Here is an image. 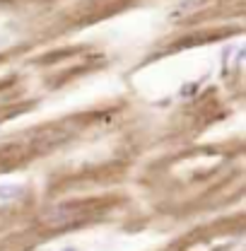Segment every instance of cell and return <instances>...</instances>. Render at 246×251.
<instances>
[{
    "mask_svg": "<svg viewBox=\"0 0 246 251\" xmlns=\"http://www.w3.org/2000/svg\"><path fill=\"white\" fill-rule=\"evenodd\" d=\"M25 196V186L22 184H5L0 186V201H15Z\"/></svg>",
    "mask_w": 246,
    "mask_h": 251,
    "instance_id": "1",
    "label": "cell"
},
{
    "mask_svg": "<svg viewBox=\"0 0 246 251\" xmlns=\"http://www.w3.org/2000/svg\"><path fill=\"white\" fill-rule=\"evenodd\" d=\"M63 251H75V249H73V247H68V249H63Z\"/></svg>",
    "mask_w": 246,
    "mask_h": 251,
    "instance_id": "2",
    "label": "cell"
}]
</instances>
